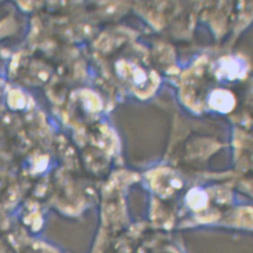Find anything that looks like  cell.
Masks as SVG:
<instances>
[{
	"label": "cell",
	"instance_id": "cell-1",
	"mask_svg": "<svg viewBox=\"0 0 253 253\" xmlns=\"http://www.w3.org/2000/svg\"><path fill=\"white\" fill-rule=\"evenodd\" d=\"M124 75L127 81L131 83L133 89L139 94H150L153 92L158 84V79L152 74H147L141 67L131 63H124Z\"/></svg>",
	"mask_w": 253,
	"mask_h": 253
},
{
	"label": "cell",
	"instance_id": "cell-2",
	"mask_svg": "<svg viewBox=\"0 0 253 253\" xmlns=\"http://www.w3.org/2000/svg\"><path fill=\"white\" fill-rule=\"evenodd\" d=\"M210 105L219 112H230L235 107V97L228 90L216 89L210 97Z\"/></svg>",
	"mask_w": 253,
	"mask_h": 253
},
{
	"label": "cell",
	"instance_id": "cell-3",
	"mask_svg": "<svg viewBox=\"0 0 253 253\" xmlns=\"http://www.w3.org/2000/svg\"><path fill=\"white\" fill-rule=\"evenodd\" d=\"M216 74L219 78L223 77L234 80L244 74V66H242L241 62L235 58L225 57L218 62Z\"/></svg>",
	"mask_w": 253,
	"mask_h": 253
},
{
	"label": "cell",
	"instance_id": "cell-4",
	"mask_svg": "<svg viewBox=\"0 0 253 253\" xmlns=\"http://www.w3.org/2000/svg\"><path fill=\"white\" fill-rule=\"evenodd\" d=\"M189 199L190 202L195 204L194 206L196 207L202 206V204L206 202V195L204 194V192L199 190H192V192H190Z\"/></svg>",
	"mask_w": 253,
	"mask_h": 253
}]
</instances>
